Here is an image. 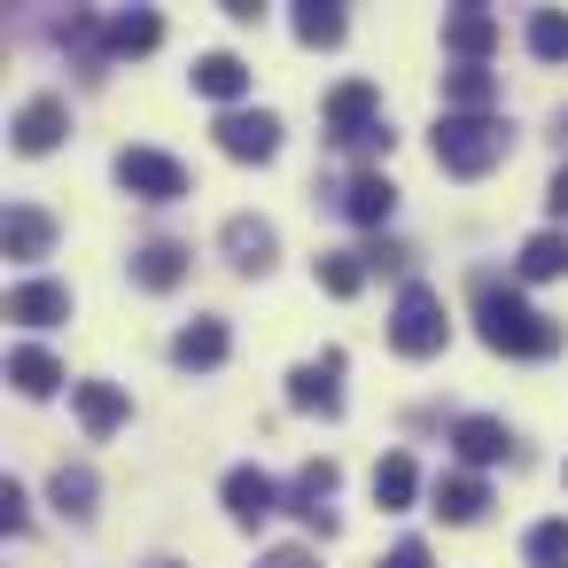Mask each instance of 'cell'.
<instances>
[{
    "mask_svg": "<svg viewBox=\"0 0 568 568\" xmlns=\"http://www.w3.org/2000/svg\"><path fill=\"white\" fill-rule=\"evenodd\" d=\"M475 335H483L498 358H552V351H560V327H552L537 304H521L498 273L475 281Z\"/></svg>",
    "mask_w": 568,
    "mask_h": 568,
    "instance_id": "1",
    "label": "cell"
},
{
    "mask_svg": "<svg viewBox=\"0 0 568 568\" xmlns=\"http://www.w3.org/2000/svg\"><path fill=\"white\" fill-rule=\"evenodd\" d=\"M506 141H514V133H506L498 118H452V110L436 118V164H444L452 180H483L490 164H506Z\"/></svg>",
    "mask_w": 568,
    "mask_h": 568,
    "instance_id": "2",
    "label": "cell"
},
{
    "mask_svg": "<svg viewBox=\"0 0 568 568\" xmlns=\"http://www.w3.org/2000/svg\"><path fill=\"white\" fill-rule=\"evenodd\" d=\"M444 335H452L444 296H436L428 281H405V288H397V312H389V343H397L405 358H436V351H444Z\"/></svg>",
    "mask_w": 568,
    "mask_h": 568,
    "instance_id": "3",
    "label": "cell"
},
{
    "mask_svg": "<svg viewBox=\"0 0 568 568\" xmlns=\"http://www.w3.org/2000/svg\"><path fill=\"white\" fill-rule=\"evenodd\" d=\"M110 172H118V187L141 195V203H180V195H187V164L164 156V149H118Z\"/></svg>",
    "mask_w": 568,
    "mask_h": 568,
    "instance_id": "4",
    "label": "cell"
},
{
    "mask_svg": "<svg viewBox=\"0 0 568 568\" xmlns=\"http://www.w3.org/2000/svg\"><path fill=\"white\" fill-rule=\"evenodd\" d=\"M374 125H382V87H374V79H343V87L327 94V141H335V149H358Z\"/></svg>",
    "mask_w": 568,
    "mask_h": 568,
    "instance_id": "5",
    "label": "cell"
},
{
    "mask_svg": "<svg viewBox=\"0 0 568 568\" xmlns=\"http://www.w3.org/2000/svg\"><path fill=\"white\" fill-rule=\"evenodd\" d=\"M219 149L234 164H273L281 156V118L273 110H226L219 118Z\"/></svg>",
    "mask_w": 568,
    "mask_h": 568,
    "instance_id": "6",
    "label": "cell"
},
{
    "mask_svg": "<svg viewBox=\"0 0 568 568\" xmlns=\"http://www.w3.org/2000/svg\"><path fill=\"white\" fill-rule=\"evenodd\" d=\"M288 405H296V413H320V420H335V413H343V351H320V358H304V366L288 374Z\"/></svg>",
    "mask_w": 568,
    "mask_h": 568,
    "instance_id": "7",
    "label": "cell"
},
{
    "mask_svg": "<svg viewBox=\"0 0 568 568\" xmlns=\"http://www.w3.org/2000/svg\"><path fill=\"white\" fill-rule=\"evenodd\" d=\"M335 483H343L335 459H304V475L288 483V514L304 529H320V537H335Z\"/></svg>",
    "mask_w": 568,
    "mask_h": 568,
    "instance_id": "8",
    "label": "cell"
},
{
    "mask_svg": "<svg viewBox=\"0 0 568 568\" xmlns=\"http://www.w3.org/2000/svg\"><path fill=\"white\" fill-rule=\"evenodd\" d=\"M226 351H234L226 320H187V327L172 335V366H187V374H211V366H226Z\"/></svg>",
    "mask_w": 568,
    "mask_h": 568,
    "instance_id": "9",
    "label": "cell"
},
{
    "mask_svg": "<svg viewBox=\"0 0 568 568\" xmlns=\"http://www.w3.org/2000/svg\"><path fill=\"white\" fill-rule=\"evenodd\" d=\"M0 242H9L17 265H40V257L55 250V219H48L40 203H9V226H0Z\"/></svg>",
    "mask_w": 568,
    "mask_h": 568,
    "instance_id": "10",
    "label": "cell"
},
{
    "mask_svg": "<svg viewBox=\"0 0 568 568\" xmlns=\"http://www.w3.org/2000/svg\"><path fill=\"white\" fill-rule=\"evenodd\" d=\"M63 133H71V110H63L55 94H32V102L17 110V149H24V156H48Z\"/></svg>",
    "mask_w": 568,
    "mask_h": 568,
    "instance_id": "11",
    "label": "cell"
},
{
    "mask_svg": "<svg viewBox=\"0 0 568 568\" xmlns=\"http://www.w3.org/2000/svg\"><path fill=\"white\" fill-rule=\"evenodd\" d=\"M219 242H226V257H234L242 273H273V257H281V234H273L265 219H250V211H242V219H226V234H219Z\"/></svg>",
    "mask_w": 568,
    "mask_h": 568,
    "instance_id": "12",
    "label": "cell"
},
{
    "mask_svg": "<svg viewBox=\"0 0 568 568\" xmlns=\"http://www.w3.org/2000/svg\"><path fill=\"white\" fill-rule=\"evenodd\" d=\"M9 320L17 327H55V320H71V288L63 281H17L9 288Z\"/></svg>",
    "mask_w": 568,
    "mask_h": 568,
    "instance_id": "13",
    "label": "cell"
},
{
    "mask_svg": "<svg viewBox=\"0 0 568 568\" xmlns=\"http://www.w3.org/2000/svg\"><path fill=\"white\" fill-rule=\"evenodd\" d=\"M444 48H452L459 63H483V55L498 48V17L475 9V0H467V9H452V17H444Z\"/></svg>",
    "mask_w": 568,
    "mask_h": 568,
    "instance_id": "14",
    "label": "cell"
},
{
    "mask_svg": "<svg viewBox=\"0 0 568 568\" xmlns=\"http://www.w3.org/2000/svg\"><path fill=\"white\" fill-rule=\"evenodd\" d=\"M273 506H281V490H273V475H265V467H234V475H226V514H234L242 529H257Z\"/></svg>",
    "mask_w": 568,
    "mask_h": 568,
    "instance_id": "15",
    "label": "cell"
},
{
    "mask_svg": "<svg viewBox=\"0 0 568 568\" xmlns=\"http://www.w3.org/2000/svg\"><path fill=\"white\" fill-rule=\"evenodd\" d=\"M490 102H498V79H490L483 63L444 71V110H452V118H490Z\"/></svg>",
    "mask_w": 568,
    "mask_h": 568,
    "instance_id": "16",
    "label": "cell"
},
{
    "mask_svg": "<svg viewBox=\"0 0 568 568\" xmlns=\"http://www.w3.org/2000/svg\"><path fill=\"white\" fill-rule=\"evenodd\" d=\"M506 420H490V413H467V420H452V452L467 459V467H490V459H506Z\"/></svg>",
    "mask_w": 568,
    "mask_h": 568,
    "instance_id": "17",
    "label": "cell"
},
{
    "mask_svg": "<svg viewBox=\"0 0 568 568\" xmlns=\"http://www.w3.org/2000/svg\"><path fill=\"white\" fill-rule=\"evenodd\" d=\"M164 40V17H149V9H118V17H102V48L110 55H149Z\"/></svg>",
    "mask_w": 568,
    "mask_h": 568,
    "instance_id": "18",
    "label": "cell"
},
{
    "mask_svg": "<svg viewBox=\"0 0 568 568\" xmlns=\"http://www.w3.org/2000/svg\"><path fill=\"white\" fill-rule=\"evenodd\" d=\"M195 94H211V102H226V110H234V102L250 94V63H242V55H226V48H219V55H203V63H195Z\"/></svg>",
    "mask_w": 568,
    "mask_h": 568,
    "instance_id": "19",
    "label": "cell"
},
{
    "mask_svg": "<svg viewBox=\"0 0 568 568\" xmlns=\"http://www.w3.org/2000/svg\"><path fill=\"white\" fill-rule=\"evenodd\" d=\"M389 211H397V187H389L382 172H358V180L343 187V219H358V226H389Z\"/></svg>",
    "mask_w": 568,
    "mask_h": 568,
    "instance_id": "20",
    "label": "cell"
},
{
    "mask_svg": "<svg viewBox=\"0 0 568 568\" xmlns=\"http://www.w3.org/2000/svg\"><path fill=\"white\" fill-rule=\"evenodd\" d=\"M133 281L156 288V296L180 288V281H187V250H180V242H141V250H133Z\"/></svg>",
    "mask_w": 568,
    "mask_h": 568,
    "instance_id": "21",
    "label": "cell"
},
{
    "mask_svg": "<svg viewBox=\"0 0 568 568\" xmlns=\"http://www.w3.org/2000/svg\"><path fill=\"white\" fill-rule=\"evenodd\" d=\"M483 506H490V483H483L475 467H459V475L436 483V514H444V521H475Z\"/></svg>",
    "mask_w": 568,
    "mask_h": 568,
    "instance_id": "22",
    "label": "cell"
},
{
    "mask_svg": "<svg viewBox=\"0 0 568 568\" xmlns=\"http://www.w3.org/2000/svg\"><path fill=\"white\" fill-rule=\"evenodd\" d=\"M514 273H521V281H560V273H568V234H560V226L529 234L521 257H514Z\"/></svg>",
    "mask_w": 568,
    "mask_h": 568,
    "instance_id": "23",
    "label": "cell"
},
{
    "mask_svg": "<svg viewBox=\"0 0 568 568\" xmlns=\"http://www.w3.org/2000/svg\"><path fill=\"white\" fill-rule=\"evenodd\" d=\"M9 382H17L24 397H55V389H63V366H55V351H40V343H24V351L9 358Z\"/></svg>",
    "mask_w": 568,
    "mask_h": 568,
    "instance_id": "24",
    "label": "cell"
},
{
    "mask_svg": "<svg viewBox=\"0 0 568 568\" xmlns=\"http://www.w3.org/2000/svg\"><path fill=\"white\" fill-rule=\"evenodd\" d=\"M413 490H420V467H413L405 452H389V459L374 467V506H382V514H405Z\"/></svg>",
    "mask_w": 568,
    "mask_h": 568,
    "instance_id": "25",
    "label": "cell"
},
{
    "mask_svg": "<svg viewBox=\"0 0 568 568\" xmlns=\"http://www.w3.org/2000/svg\"><path fill=\"white\" fill-rule=\"evenodd\" d=\"M79 420H87V436H110L125 420V389L118 382H79Z\"/></svg>",
    "mask_w": 568,
    "mask_h": 568,
    "instance_id": "26",
    "label": "cell"
},
{
    "mask_svg": "<svg viewBox=\"0 0 568 568\" xmlns=\"http://www.w3.org/2000/svg\"><path fill=\"white\" fill-rule=\"evenodd\" d=\"M94 498H102L94 467H87V459H63V467H55V506H63L71 521H87V514H94Z\"/></svg>",
    "mask_w": 568,
    "mask_h": 568,
    "instance_id": "27",
    "label": "cell"
},
{
    "mask_svg": "<svg viewBox=\"0 0 568 568\" xmlns=\"http://www.w3.org/2000/svg\"><path fill=\"white\" fill-rule=\"evenodd\" d=\"M343 32H351V17L335 9V0H304L296 9V40L304 48H343Z\"/></svg>",
    "mask_w": 568,
    "mask_h": 568,
    "instance_id": "28",
    "label": "cell"
},
{
    "mask_svg": "<svg viewBox=\"0 0 568 568\" xmlns=\"http://www.w3.org/2000/svg\"><path fill=\"white\" fill-rule=\"evenodd\" d=\"M521 560H529V568H568V514L537 521V529L521 537Z\"/></svg>",
    "mask_w": 568,
    "mask_h": 568,
    "instance_id": "29",
    "label": "cell"
},
{
    "mask_svg": "<svg viewBox=\"0 0 568 568\" xmlns=\"http://www.w3.org/2000/svg\"><path fill=\"white\" fill-rule=\"evenodd\" d=\"M366 273H374V265H366V250L320 257V288H327V296H358V288H366Z\"/></svg>",
    "mask_w": 568,
    "mask_h": 568,
    "instance_id": "30",
    "label": "cell"
},
{
    "mask_svg": "<svg viewBox=\"0 0 568 568\" xmlns=\"http://www.w3.org/2000/svg\"><path fill=\"white\" fill-rule=\"evenodd\" d=\"M529 55L537 63H568V17L560 9H537L529 17Z\"/></svg>",
    "mask_w": 568,
    "mask_h": 568,
    "instance_id": "31",
    "label": "cell"
},
{
    "mask_svg": "<svg viewBox=\"0 0 568 568\" xmlns=\"http://www.w3.org/2000/svg\"><path fill=\"white\" fill-rule=\"evenodd\" d=\"M382 568H428V545H420V537H397V545L382 552Z\"/></svg>",
    "mask_w": 568,
    "mask_h": 568,
    "instance_id": "32",
    "label": "cell"
},
{
    "mask_svg": "<svg viewBox=\"0 0 568 568\" xmlns=\"http://www.w3.org/2000/svg\"><path fill=\"white\" fill-rule=\"evenodd\" d=\"M24 521H32L24 490H17V483H0V529H24Z\"/></svg>",
    "mask_w": 568,
    "mask_h": 568,
    "instance_id": "33",
    "label": "cell"
},
{
    "mask_svg": "<svg viewBox=\"0 0 568 568\" xmlns=\"http://www.w3.org/2000/svg\"><path fill=\"white\" fill-rule=\"evenodd\" d=\"M257 568H320V560H312V552H304V545H273V552H265V560H257Z\"/></svg>",
    "mask_w": 568,
    "mask_h": 568,
    "instance_id": "34",
    "label": "cell"
},
{
    "mask_svg": "<svg viewBox=\"0 0 568 568\" xmlns=\"http://www.w3.org/2000/svg\"><path fill=\"white\" fill-rule=\"evenodd\" d=\"M545 211H552V219H560V226H568V164H560V172H552V187H545Z\"/></svg>",
    "mask_w": 568,
    "mask_h": 568,
    "instance_id": "35",
    "label": "cell"
},
{
    "mask_svg": "<svg viewBox=\"0 0 568 568\" xmlns=\"http://www.w3.org/2000/svg\"><path fill=\"white\" fill-rule=\"evenodd\" d=\"M560 133H568V110H560Z\"/></svg>",
    "mask_w": 568,
    "mask_h": 568,
    "instance_id": "36",
    "label": "cell"
}]
</instances>
